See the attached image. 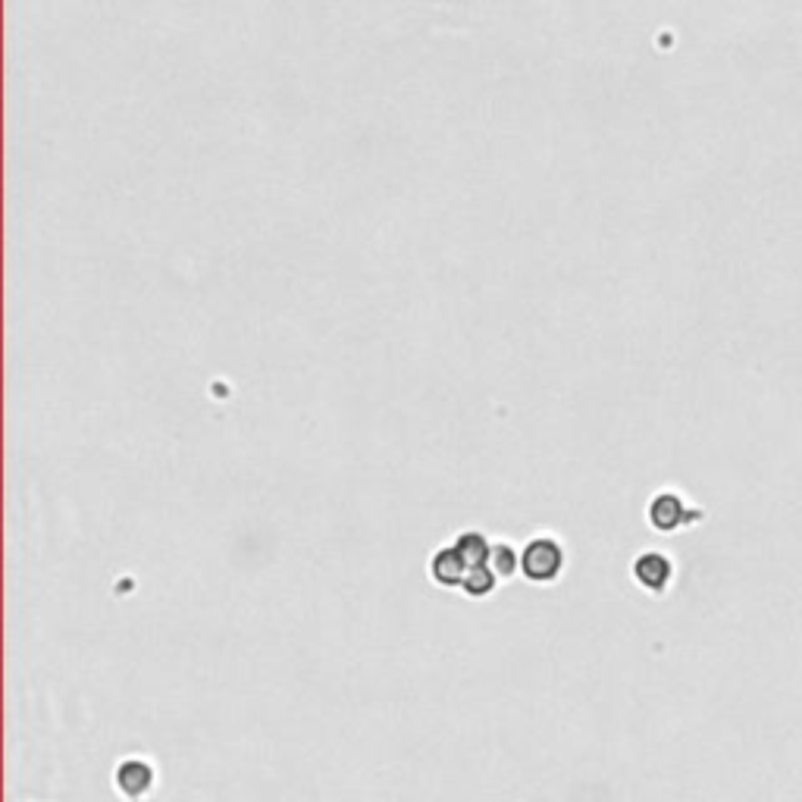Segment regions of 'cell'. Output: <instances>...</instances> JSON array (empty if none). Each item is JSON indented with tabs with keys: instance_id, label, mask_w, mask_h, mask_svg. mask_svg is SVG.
<instances>
[{
	"instance_id": "cell-1",
	"label": "cell",
	"mask_w": 802,
	"mask_h": 802,
	"mask_svg": "<svg viewBox=\"0 0 802 802\" xmlns=\"http://www.w3.org/2000/svg\"><path fill=\"white\" fill-rule=\"evenodd\" d=\"M564 571V549L552 536H536L521 549V574L530 583H555Z\"/></svg>"
},
{
	"instance_id": "cell-2",
	"label": "cell",
	"mask_w": 802,
	"mask_h": 802,
	"mask_svg": "<svg viewBox=\"0 0 802 802\" xmlns=\"http://www.w3.org/2000/svg\"><path fill=\"white\" fill-rule=\"evenodd\" d=\"M699 517H702V511H693L677 492H658L649 502V524L662 533H674L680 527L699 521Z\"/></svg>"
},
{
	"instance_id": "cell-3",
	"label": "cell",
	"mask_w": 802,
	"mask_h": 802,
	"mask_svg": "<svg viewBox=\"0 0 802 802\" xmlns=\"http://www.w3.org/2000/svg\"><path fill=\"white\" fill-rule=\"evenodd\" d=\"M633 577L643 589H649V593H665L674 577V564L662 552H643L633 561Z\"/></svg>"
},
{
	"instance_id": "cell-4",
	"label": "cell",
	"mask_w": 802,
	"mask_h": 802,
	"mask_svg": "<svg viewBox=\"0 0 802 802\" xmlns=\"http://www.w3.org/2000/svg\"><path fill=\"white\" fill-rule=\"evenodd\" d=\"M113 784L126 799H145L154 790V768L141 759H126L113 774Z\"/></svg>"
},
{
	"instance_id": "cell-5",
	"label": "cell",
	"mask_w": 802,
	"mask_h": 802,
	"mask_svg": "<svg viewBox=\"0 0 802 802\" xmlns=\"http://www.w3.org/2000/svg\"><path fill=\"white\" fill-rule=\"evenodd\" d=\"M470 571V564L464 561V555L458 552V546H442L433 558H430V577L445 586V589H461L464 577Z\"/></svg>"
},
{
	"instance_id": "cell-6",
	"label": "cell",
	"mask_w": 802,
	"mask_h": 802,
	"mask_svg": "<svg viewBox=\"0 0 802 802\" xmlns=\"http://www.w3.org/2000/svg\"><path fill=\"white\" fill-rule=\"evenodd\" d=\"M455 546L458 552L464 555V561L470 564V568H477V564H489L492 558V546H489V539L477 530H467L455 539Z\"/></svg>"
},
{
	"instance_id": "cell-7",
	"label": "cell",
	"mask_w": 802,
	"mask_h": 802,
	"mask_svg": "<svg viewBox=\"0 0 802 802\" xmlns=\"http://www.w3.org/2000/svg\"><path fill=\"white\" fill-rule=\"evenodd\" d=\"M495 586H499V574H495L489 564H477V568H470L461 589L470 596V599H483V596H492Z\"/></svg>"
},
{
	"instance_id": "cell-8",
	"label": "cell",
	"mask_w": 802,
	"mask_h": 802,
	"mask_svg": "<svg viewBox=\"0 0 802 802\" xmlns=\"http://www.w3.org/2000/svg\"><path fill=\"white\" fill-rule=\"evenodd\" d=\"M489 568L499 574V580H508L521 571V552H517L511 542H499V546H492Z\"/></svg>"
}]
</instances>
